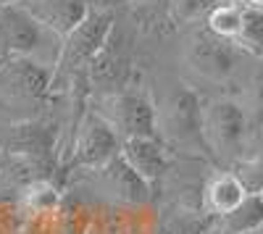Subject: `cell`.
Here are the masks:
<instances>
[{
	"instance_id": "cell-1",
	"label": "cell",
	"mask_w": 263,
	"mask_h": 234,
	"mask_svg": "<svg viewBox=\"0 0 263 234\" xmlns=\"http://www.w3.org/2000/svg\"><path fill=\"white\" fill-rule=\"evenodd\" d=\"M116 21L111 11H90L82 24L63 40L61 55L53 66V84L50 92H90L87 87V71L90 63L98 55V50L105 45L108 34L114 32Z\"/></svg>"
},
{
	"instance_id": "cell-2",
	"label": "cell",
	"mask_w": 263,
	"mask_h": 234,
	"mask_svg": "<svg viewBox=\"0 0 263 234\" xmlns=\"http://www.w3.org/2000/svg\"><path fill=\"white\" fill-rule=\"evenodd\" d=\"M253 113L234 98H216L203 105V142L218 163H237L248 158L245 147L253 132Z\"/></svg>"
},
{
	"instance_id": "cell-3",
	"label": "cell",
	"mask_w": 263,
	"mask_h": 234,
	"mask_svg": "<svg viewBox=\"0 0 263 234\" xmlns=\"http://www.w3.org/2000/svg\"><path fill=\"white\" fill-rule=\"evenodd\" d=\"M95 103H98L95 111L116 126L121 140L161 137L156 95H153V90L140 76L126 90H121L116 95H108V98H95Z\"/></svg>"
},
{
	"instance_id": "cell-4",
	"label": "cell",
	"mask_w": 263,
	"mask_h": 234,
	"mask_svg": "<svg viewBox=\"0 0 263 234\" xmlns=\"http://www.w3.org/2000/svg\"><path fill=\"white\" fill-rule=\"evenodd\" d=\"M48 45L61 48L63 40L42 27L32 16V11L21 3H3L0 6V63L8 58H37L42 63H53L42 55Z\"/></svg>"
},
{
	"instance_id": "cell-5",
	"label": "cell",
	"mask_w": 263,
	"mask_h": 234,
	"mask_svg": "<svg viewBox=\"0 0 263 234\" xmlns=\"http://www.w3.org/2000/svg\"><path fill=\"white\" fill-rule=\"evenodd\" d=\"M158 129H163L161 140L168 142H195L205 150L203 142V103L190 84L184 82H171L163 98L158 100ZM208 155V150H205Z\"/></svg>"
},
{
	"instance_id": "cell-6",
	"label": "cell",
	"mask_w": 263,
	"mask_h": 234,
	"mask_svg": "<svg viewBox=\"0 0 263 234\" xmlns=\"http://www.w3.org/2000/svg\"><path fill=\"white\" fill-rule=\"evenodd\" d=\"M245 55L248 53L242 48H237L232 40L218 37L205 24L187 37V48H184L190 69L208 82H229L239 71V63H242Z\"/></svg>"
},
{
	"instance_id": "cell-7",
	"label": "cell",
	"mask_w": 263,
	"mask_h": 234,
	"mask_svg": "<svg viewBox=\"0 0 263 234\" xmlns=\"http://www.w3.org/2000/svg\"><path fill=\"white\" fill-rule=\"evenodd\" d=\"M121 134L116 126L90 108L74 124V145H71V166L77 168H103L121 153Z\"/></svg>"
},
{
	"instance_id": "cell-8",
	"label": "cell",
	"mask_w": 263,
	"mask_h": 234,
	"mask_svg": "<svg viewBox=\"0 0 263 234\" xmlns=\"http://www.w3.org/2000/svg\"><path fill=\"white\" fill-rule=\"evenodd\" d=\"M137 76H140V71H137L135 63H132L129 42L114 27V32L105 40V45L92 58L90 71H87V87H90V95H95V98L116 95V92L126 90Z\"/></svg>"
},
{
	"instance_id": "cell-9",
	"label": "cell",
	"mask_w": 263,
	"mask_h": 234,
	"mask_svg": "<svg viewBox=\"0 0 263 234\" xmlns=\"http://www.w3.org/2000/svg\"><path fill=\"white\" fill-rule=\"evenodd\" d=\"M53 84V66L37 58H8L0 63V100H45Z\"/></svg>"
},
{
	"instance_id": "cell-10",
	"label": "cell",
	"mask_w": 263,
	"mask_h": 234,
	"mask_svg": "<svg viewBox=\"0 0 263 234\" xmlns=\"http://www.w3.org/2000/svg\"><path fill=\"white\" fill-rule=\"evenodd\" d=\"M53 150H55V126L40 119L11 124L6 126V134L0 137V153L32 158L48 168L53 166Z\"/></svg>"
},
{
	"instance_id": "cell-11",
	"label": "cell",
	"mask_w": 263,
	"mask_h": 234,
	"mask_svg": "<svg viewBox=\"0 0 263 234\" xmlns=\"http://www.w3.org/2000/svg\"><path fill=\"white\" fill-rule=\"evenodd\" d=\"M121 155L153 187H158L171 171L174 153L161 137H132L121 142Z\"/></svg>"
},
{
	"instance_id": "cell-12",
	"label": "cell",
	"mask_w": 263,
	"mask_h": 234,
	"mask_svg": "<svg viewBox=\"0 0 263 234\" xmlns=\"http://www.w3.org/2000/svg\"><path fill=\"white\" fill-rule=\"evenodd\" d=\"M100 171V179H103V187L105 192L111 195L114 200L119 203H126V205H145L156 198V187L147 184L135 168H132L124 155L119 153L108 166L98 168Z\"/></svg>"
},
{
	"instance_id": "cell-13",
	"label": "cell",
	"mask_w": 263,
	"mask_h": 234,
	"mask_svg": "<svg viewBox=\"0 0 263 234\" xmlns=\"http://www.w3.org/2000/svg\"><path fill=\"white\" fill-rule=\"evenodd\" d=\"M21 6H27L40 24L48 27L61 40L69 37L92 11L90 0H27Z\"/></svg>"
},
{
	"instance_id": "cell-14",
	"label": "cell",
	"mask_w": 263,
	"mask_h": 234,
	"mask_svg": "<svg viewBox=\"0 0 263 234\" xmlns=\"http://www.w3.org/2000/svg\"><path fill=\"white\" fill-rule=\"evenodd\" d=\"M248 198L250 195H248L245 184L229 168V171H218L216 177L208 179V184L203 189L200 210L211 219H221V216H229L232 210H237Z\"/></svg>"
},
{
	"instance_id": "cell-15",
	"label": "cell",
	"mask_w": 263,
	"mask_h": 234,
	"mask_svg": "<svg viewBox=\"0 0 263 234\" xmlns=\"http://www.w3.org/2000/svg\"><path fill=\"white\" fill-rule=\"evenodd\" d=\"M242 24H245V6L239 0H224L205 18V27L211 32H216L224 40H232L234 45H237L239 34H242Z\"/></svg>"
},
{
	"instance_id": "cell-16",
	"label": "cell",
	"mask_w": 263,
	"mask_h": 234,
	"mask_svg": "<svg viewBox=\"0 0 263 234\" xmlns=\"http://www.w3.org/2000/svg\"><path fill=\"white\" fill-rule=\"evenodd\" d=\"M211 216L203 210H171L168 216L161 219L156 234H205L211 226Z\"/></svg>"
},
{
	"instance_id": "cell-17",
	"label": "cell",
	"mask_w": 263,
	"mask_h": 234,
	"mask_svg": "<svg viewBox=\"0 0 263 234\" xmlns=\"http://www.w3.org/2000/svg\"><path fill=\"white\" fill-rule=\"evenodd\" d=\"M218 3H224V0H168L166 16L174 27L197 24V21H205Z\"/></svg>"
},
{
	"instance_id": "cell-18",
	"label": "cell",
	"mask_w": 263,
	"mask_h": 234,
	"mask_svg": "<svg viewBox=\"0 0 263 234\" xmlns=\"http://www.w3.org/2000/svg\"><path fill=\"white\" fill-rule=\"evenodd\" d=\"M232 171L245 184L248 195H263V153H255V155L237 161L232 166Z\"/></svg>"
},
{
	"instance_id": "cell-19",
	"label": "cell",
	"mask_w": 263,
	"mask_h": 234,
	"mask_svg": "<svg viewBox=\"0 0 263 234\" xmlns=\"http://www.w3.org/2000/svg\"><path fill=\"white\" fill-rule=\"evenodd\" d=\"M248 108L255 124H263V55L255 58V66L248 74Z\"/></svg>"
},
{
	"instance_id": "cell-20",
	"label": "cell",
	"mask_w": 263,
	"mask_h": 234,
	"mask_svg": "<svg viewBox=\"0 0 263 234\" xmlns=\"http://www.w3.org/2000/svg\"><path fill=\"white\" fill-rule=\"evenodd\" d=\"M145 3H150V6H161V8L166 11V6H168V0H145Z\"/></svg>"
},
{
	"instance_id": "cell-21",
	"label": "cell",
	"mask_w": 263,
	"mask_h": 234,
	"mask_svg": "<svg viewBox=\"0 0 263 234\" xmlns=\"http://www.w3.org/2000/svg\"><path fill=\"white\" fill-rule=\"evenodd\" d=\"M245 234H263V226H258V229H253V231H245Z\"/></svg>"
},
{
	"instance_id": "cell-22",
	"label": "cell",
	"mask_w": 263,
	"mask_h": 234,
	"mask_svg": "<svg viewBox=\"0 0 263 234\" xmlns=\"http://www.w3.org/2000/svg\"><path fill=\"white\" fill-rule=\"evenodd\" d=\"M3 161H6V153H0V168H3Z\"/></svg>"
}]
</instances>
